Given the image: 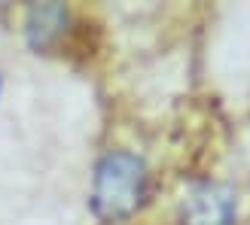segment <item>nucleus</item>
Returning <instances> with one entry per match:
<instances>
[{
    "mask_svg": "<svg viewBox=\"0 0 250 225\" xmlns=\"http://www.w3.org/2000/svg\"><path fill=\"white\" fill-rule=\"evenodd\" d=\"M149 198V168L128 149H107L92 173V213L104 222H125Z\"/></svg>",
    "mask_w": 250,
    "mask_h": 225,
    "instance_id": "obj_1",
    "label": "nucleus"
},
{
    "mask_svg": "<svg viewBox=\"0 0 250 225\" xmlns=\"http://www.w3.org/2000/svg\"><path fill=\"white\" fill-rule=\"evenodd\" d=\"M238 195L226 183H198L186 192L180 204V225H235Z\"/></svg>",
    "mask_w": 250,
    "mask_h": 225,
    "instance_id": "obj_2",
    "label": "nucleus"
},
{
    "mask_svg": "<svg viewBox=\"0 0 250 225\" xmlns=\"http://www.w3.org/2000/svg\"><path fill=\"white\" fill-rule=\"evenodd\" d=\"M70 31V9L64 3H34L24 16V40L34 52H52Z\"/></svg>",
    "mask_w": 250,
    "mask_h": 225,
    "instance_id": "obj_3",
    "label": "nucleus"
},
{
    "mask_svg": "<svg viewBox=\"0 0 250 225\" xmlns=\"http://www.w3.org/2000/svg\"><path fill=\"white\" fill-rule=\"evenodd\" d=\"M0 92H3V82H0Z\"/></svg>",
    "mask_w": 250,
    "mask_h": 225,
    "instance_id": "obj_4",
    "label": "nucleus"
}]
</instances>
